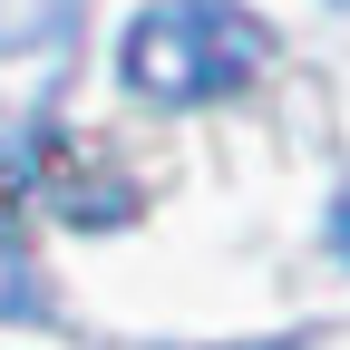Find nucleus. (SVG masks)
<instances>
[{
    "label": "nucleus",
    "instance_id": "nucleus-5",
    "mask_svg": "<svg viewBox=\"0 0 350 350\" xmlns=\"http://www.w3.org/2000/svg\"><path fill=\"white\" fill-rule=\"evenodd\" d=\"M340 10H350V0H340Z\"/></svg>",
    "mask_w": 350,
    "mask_h": 350
},
{
    "label": "nucleus",
    "instance_id": "nucleus-2",
    "mask_svg": "<svg viewBox=\"0 0 350 350\" xmlns=\"http://www.w3.org/2000/svg\"><path fill=\"white\" fill-rule=\"evenodd\" d=\"M88 0H0V59H29V49H59L78 29Z\"/></svg>",
    "mask_w": 350,
    "mask_h": 350
},
{
    "label": "nucleus",
    "instance_id": "nucleus-3",
    "mask_svg": "<svg viewBox=\"0 0 350 350\" xmlns=\"http://www.w3.org/2000/svg\"><path fill=\"white\" fill-rule=\"evenodd\" d=\"M59 312V292H49V273H39V253L0 224V321H49Z\"/></svg>",
    "mask_w": 350,
    "mask_h": 350
},
{
    "label": "nucleus",
    "instance_id": "nucleus-1",
    "mask_svg": "<svg viewBox=\"0 0 350 350\" xmlns=\"http://www.w3.org/2000/svg\"><path fill=\"white\" fill-rule=\"evenodd\" d=\"M273 20L243 0H146L117 39V78L156 107H214L273 68Z\"/></svg>",
    "mask_w": 350,
    "mask_h": 350
},
{
    "label": "nucleus",
    "instance_id": "nucleus-4",
    "mask_svg": "<svg viewBox=\"0 0 350 350\" xmlns=\"http://www.w3.org/2000/svg\"><path fill=\"white\" fill-rule=\"evenodd\" d=\"M331 243H340V262H350V185L331 195Z\"/></svg>",
    "mask_w": 350,
    "mask_h": 350
}]
</instances>
